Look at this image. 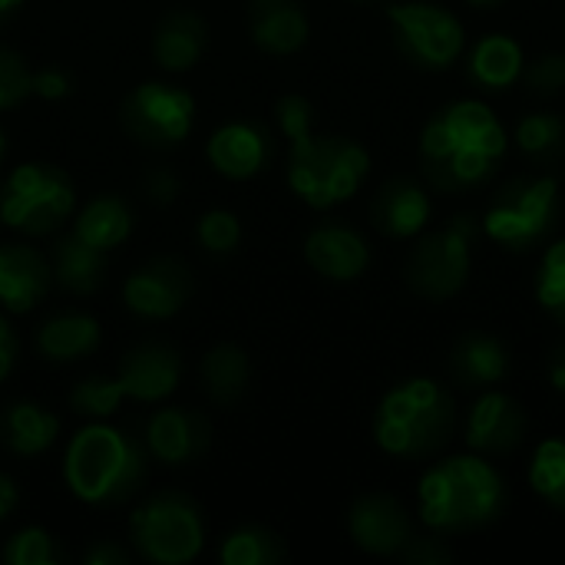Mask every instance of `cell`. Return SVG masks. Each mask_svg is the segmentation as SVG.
Listing matches in <instances>:
<instances>
[{
  "mask_svg": "<svg viewBox=\"0 0 565 565\" xmlns=\"http://www.w3.org/2000/svg\"><path fill=\"white\" fill-rule=\"evenodd\" d=\"M510 136L483 99H454L420 132V172L430 192L460 195L490 182L507 159Z\"/></svg>",
  "mask_w": 565,
  "mask_h": 565,
  "instance_id": "1",
  "label": "cell"
},
{
  "mask_svg": "<svg viewBox=\"0 0 565 565\" xmlns=\"http://www.w3.org/2000/svg\"><path fill=\"white\" fill-rule=\"evenodd\" d=\"M507 480L480 454L437 460L434 467H427L417 487L420 520L440 536L483 530L507 513Z\"/></svg>",
  "mask_w": 565,
  "mask_h": 565,
  "instance_id": "2",
  "label": "cell"
},
{
  "mask_svg": "<svg viewBox=\"0 0 565 565\" xmlns=\"http://www.w3.org/2000/svg\"><path fill=\"white\" fill-rule=\"evenodd\" d=\"M149 450L129 430L93 420L63 454L66 490L86 507H116L136 497L146 483Z\"/></svg>",
  "mask_w": 565,
  "mask_h": 565,
  "instance_id": "3",
  "label": "cell"
},
{
  "mask_svg": "<svg viewBox=\"0 0 565 565\" xmlns=\"http://www.w3.org/2000/svg\"><path fill=\"white\" fill-rule=\"evenodd\" d=\"M457 430V404L434 377L394 384L374 411V444L394 460H430Z\"/></svg>",
  "mask_w": 565,
  "mask_h": 565,
  "instance_id": "4",
  "label": "cell"
},
{
  "mask_svg": "<svg viewBox=\"0 0 565 565\" xmlns=\"http://www.w3.org/2000/svg\"><path fill=\"white\" fill-rule=\"evenodd\" d=\"M288 146V185L311 209H334L348 202L371 172L367 149L351 136L308 132Z\"/></svg>",
  "mask_w": 565,
  "mask_h": 565,
  "instance_id": "5",
  "label": "cell"
},
{
  "mask_svg": "<svg viewBox=\"0 0 565 565\" xmlns=\"http://www.w3.org/2000/svg\"><path fill=\"white\" fill-rule=\"evenodd\" d=\"M559 212L563 195L553 175H513L493 192L483 212V228L503 252L523 255L553 235Z\"/></svg>",
  "mask_w": 565,
  "mask_h": 565,
  "instance_id": "6",
  "label": "cell"
},
{
  "mask_svg": "<svg viewBox=\"0 0 565 565\" xmlns=\"http://www.w3.org/2000/svg\"><path fill=\"white\" fill-rule=\"evenodd\" d=\"M477 218L470 212L454 215L447 225L434 232H420L407 262L404 281L424 301H450L470 281L473 268V245H477Z\"/></svg>",
  "mask_w": 565,
  "mask_h": 565,
  "instance_id": "7",
  "label": "cell"
},
{
  "mask_svg": "<svg viewBox=\"0 0 565 565\" xmlns=\"http://www.w3.org/2000/svg\"><path fill=\"white\" fill-rule=\"evenodd\" d=\"M129 546L156 565H185L205 546V520L192 497L166 490L139 503L129 516Z\"/></svg>",
  "mask_w": 565,
  "mask_h": 565,
  "instance_id": "8",
  "label": "cell"
},
{
  "mask_svg": "<svg viewBox=\"0 0 565 565\" xmlns=\"http://www.w3.org/2000/svg\"><path fill=\"white\" fill-rule=\"evenodd\" d=\"M76 212V189L60 166L23 162L0 185V218L13 232L43 238L60 232Z\"/></svg>",
  "mask_w": 565,
  "mask_h": 565,
  "instance_id": "9",
  "label": "cell"
},
{
  "mask_svg": "<svg viewBox=\"0 0 565 565\" xmlns=\"http://www.w3.org/2000/svg\"><path fill=\"white\" fill-rule=\"evenodd\" d=\"M397 50L420 70H450L467 50L463 20L444 3L404 0L387 7Z\"/></svg>",
  "mask_w": 565,
  "mask_h": 565,
  "instance_id": "10",
  "label": "cell"
},
{
  "mask_svg": "<svg viewBox=\"0 0 565 565\" xmlns=\"http://www.w3.org/2000/svg\"><path fill=\"white\" fill-rule=\"evenodd\" d=\"M122 129L146 149H172L179 146L195 122V99L189 89L175 83H139L126 93L119 106Z\"/></svg>",
  "mask_w": 565,
  "mask_h": 565,
  "instance_id": "11",
  "label": "cell"
},
{
  "mask_svg": "<svg viewBox=\"0 0 565 565\" xmlns=\"http://www.w3.org/2000/svg\"><path fill=\"white\" fill-rule=\"evenodd\" d=\"M195 291L192 268L175 255H156L142 262L122 285V305L142 321L175 318Z\"/></svg>",
  "mask_w": 565,
  "mask_h": 565,
  "instance_id": "12",
  "label": "cell"
},
{
  "mask_svg": "<svg viewBox=\"0 0 565 565\" xmlns=\"http://www.w3.org/2000/svg\"><path fill=\"white\" fill-rule=\"evenodd\" d=\"M526 434H530V417L523 404L497 387L483 391L463 420L467 447L480 457H510L523 447Z\"/></svg>",
  "mask_w": 565,
  "mask_h": 565,
  "instance_id": "13",
  "label": "cell"
},
{
  "mask_svg": "<svg viewBox=\"0 0 565 565\" xmlns=\"http://www.w3.org/2000/svg\"><path fill=\"white\" fill-rule=\"evenodd\" d=\"M348 536L371 556H401L414 536V516L391 493H364L348 510Z\"/></svg>",
  "mask_w": 565,
  "mask_h": 565,
  "instance_id": "14",
  "label": "cell"
},
{
  "mask_svg": "<svg viewBox=\"0 0 565 565\" xmlns=\"http://www.w3.org/2000/svg\"><path fill=\"white\" fill-rule=\"evenodd\" d=\"M142 444L152 460L166 467H185L202 460L212 447V424L192 407H162L146 420Z\"/></svg>",
  "mask_w": 565,
  "mask_h": 565,
  "instance_id": "15",
  "label": "cell"
},
{
  "mask_svg": "<svg viewBox=\"0 0 565 565\" xmlns=\"http://www.w3.org/2000/svg\"><path fill=\"white\" fill-rule=\"evenodd\" d=\"M116 377L126 397L139 404H159L172 397L182 381V354L169 341H139L122 354Z\"/></svg>",
  "mask_w": 565,
  "mask_h": 565,
  "instance_id": "16",
  "label": "cell"
},
{
  "mask_svg": "<svg viewBox=\"0 0 565 565\" xmlns=\"http://www.w3.org/2000/svg\"><path fill=\"white\" fill-rule=\"evenodd\" d=\"M434 215L427 182L414 175H391L371 199V222L381 235L407 242L417 238Z\"/></svg>",
  "mask_w": 565,
  "mask_h": 565,
  "instance_id": "17",
  "label": "cell"
},
{
  "mask_svg": "<svg viewBox=\"0 0 565 565\" xmlns=\"http://www.w3.org/2000/svg\"><path fill=\"white\" fill-rule=\"evenodd\" d=\"M271 149H275L271 132L262 122H248V119L218 126L205 142V156L212 169L232 182L255 179L271 162Z\"/></svg>",
  "mask_w": 565,
  "mask_h": 565,
  "instance_id": "18",
  "label": "cell"
},
{
  "mask_svg": "<svg viewBox=\"0 0 565 565\" xmlns=\"http://www.w3.org/2000/svg\"><path fill=\"white\" fill-rule=\"evenodd\" d=\"M305 262L328 281H358L371 268V245L367 238L341 222H328L308 232L305 238Z\"/></svg>",
  "mask_w": 565,
  "mask_h": 565,
  "instance_id": "19",
  "label": "cell"
},
{
  "mask_svg": "<svg viewBox=\"0 0 565 565\" xmlns=\"http://www.w3.org/2000/svg\"><path fill=\"white\" fill-rule=\"evenodd\" d=\"M53 285L50 258L30 245H0V308L10 315L33 311Z\"/></svg>",
  "mask_w": 565,
  "mask_h": 565,
  "instance_id": "20",
  "label": "cell"
},
{
  "mask_svg": "<svg viewBox=\"0 0 565 565\" xmlns=\"http://www.w3.org/2000/svg\"><path fill=\"white\" fill-rule=\"evenodd\" d=\"M513 371L510 348L487 331H467L450 348V377L463 391H490L500 387Z\"/></svg>",
  "mask_w": 565,
  "mask_h": 565,
  "instance_id": "21",
  "label": "cell"
},
{
  "mask_svg": "<svg viewBox=\"0 0 565 565\" xmlns=\"http://www.w3.org/2000/svg\"><path fill=\"white\" fill-rule=\"evenodd\" d=\"M248 33L268 56H291L308 43L311 23L301 0H248Z\"/></svg>",
  "mask_w": 565,
  "mask_h": 565,
  "instance_id": "22",
  "label": "cell"
},
{
  "mask_svg": "<svg viewBox=\"0 0 565 565\" xmlns=\"http://www.w3.org/2000/svg\"><path fill=\"white\" fill-rule=\"evenodd\" d=\"M209 50V23L195 10H169L152 30V60L169 73L192 70Z\"/></svg>",
  "mask_w": 565,
  "mask_h": 565,
  "instance_id": "23",
  "label": "cell"
},
{
  "mask_svg": "<svg viewBox=\"0 0 565 565\" xmlns=\"http://www.w3.org/2000/svg\"><path fill=\"white\" fill-rule=\"evenodd\" d=\"M36 354L53 364H73L89 358L103 344V328L86 311H56L33 334Z\"/></svg>",
  "mask_w": 565,
  "mask_h": 565,
  "instance_id": "24",
  "label": "cell"
},
{
  "mask_svg": "<svg viewBox=\"0 0 565 565\" xmlns=\"http://www.w3.org/2000/svg\"><path fill=\"white\" fill-rule=\"evenodd\" d=\"M463 53H467V79L483 93L510 89L526 66L523 46L507 33H487Z\"/></svg>",
  "mask_w": 565,
  "mask_h": 565,
  "instance_id": "25",
  "label": "cell"
},
{
  "mask_svg": "<svg viewBox=\"0 0 565 565\" xmlns=\"http://www.w3.org/2000/svg\"><path fill=\"white\" fill-rule=\"evenodd\" d=\"M53 281L70 295H96L106 285L109 258L103 248L83 242L79 235H60L50 248Z\"/></svg>",
  "mask_w": 565,
  "mask_h": 565,
  "instance_id": "26",
  "label": "cell"
},
{
  "mask_svg": "<svg viewBox=\"0 0 565 565\" xmlns=\"http://www.w3.org/2000/svg\"><path fill=\"white\" fill-rule=\"evenodd\" d=\"M199 381H202V394L209 404L235 407L252 384V361H248L245 348L235 341L212 344L199 364Z\"/></svg>",
  "mask_w": 565,
  "mask_h": 565,
  "instance_id": "27",
  "label": "cell"
},
{
  "mask_svg": "<svg viewBox=\"0 0 565 565\" xmlns=\"http://www.w3.org/2000/svg\"><path fill=\"white\" fill-rule=\"evenodd\" d=\"M60 437V417L36 401H13L0 411V444L13 457H40Z\"/></svg>",
  "mask_w": 565,
  "mask_h": 565,
  "instance_id": "28",
  "label": "cell"
},
{
  "mask_svg": "<svg viewBox=\"0 0 565 565\" xmlns=\"http://www.w3.org/2000/svg\"><path fill=\"white\" fill-rule=\"evenodd\" d=\"M132 225H136L132 205L116 192H103V195H93L76 212L73 235H79L83 242H89L103 252H113L132 235Z\"/></svg>",
  "mask_w": 565,
  "mask_h": 565,
  "instance_id": "29",
  "label": "cell"
},
{
  "mask_svg": "<svg viewBox=\"0 0 565 565\" xmlns=\"http://www.w3.org/2000/svg\"><path fill=\"white\" fill-rule=\"evenodd\" d=\"M516 149L533 166H556L565 156V119L550 109L523 116L516 122Z\"/></svg>",
  "mask_w": 565,
  "mask_h": 565,
  "instance_id": "30",
  "label": "cell"
},
{
  "mask_svg": "<svg viewBox=\"0 0 565 565\" xmlns=\"http://www.w3.org/2000/svg\"><path fill=\"white\" fill-rule=\"evenodd\" d=\"M288 559L285 540L268 526H238L218 546L222 565H278Z\"/></svg>",
  "mask_w": 565,
  "mask_h": 565,
  "instance_id": "31",
  "label": "cell"
},
{
  "mask_svg": "<svg viewBox=\"0 0 565 565\" xmlns=\"http://www.w3.org/2000/svg\"><path fill=\"white\" fill-rule=\"evenodd\" d=\"M530 487L533 493L553 507V510H565V440L563 437H553V440H543L530 460Z\"/></svg>",
  "mask_w": 565,
  "mask_h": 565,
  "instance_id": "32",
  "label": "cell"
},
{
  "mask_svg": "<svg viewBox=\"0 0 565 565\" xmlns=\"http://www.w3.org/2000/svg\"><path fill=\"white\" fill-rule=\"evenodd\" d=\"M0 563L3 565H60L66 563V550L60 546V540L53 533H46L43 526H26L20 533H13L3 550H0Z\"/></svg>",
  "mask_w": 565,
  "mask_h": 565,
  "instance_id": "33",
  "label": "cell"
},
{
  "mask_svg": "<svg viewBox=\"0 0 565 565\" xmlns=\"http://www.w3.org/2000/svg\"><path fill=\"white\" fill-rule=\"evenodd\" d=\"M126 401V391L119 384V377H106V374H93L83 377L73 391H70V407L79 417L89 420H106L119 411V404Z\"/></svg>",
  "mask_w": 565,
  "mask_h": 565,
  "instance_id": "34",
  "label": "cell"
},
{
  "mask_svg": "<svg viewBox=\"0 0 565 565\" xmlns=\"http://www.w3.org/2000/svg\"><path fill=\"white\" fill-rule=\"evenodd\" d=\"M536 301L540 308L565 328V238L553 242L536 271Z\"/></svg>",
  "mask_w": 565,
  "mask_h": 565,
  "instance_id": "35",
  "label": "cell"
},
{
  "mask_svg": "<svg viewBox=\"0 0 565 565\" xmlns=\"http://www.w3.org/2000/svg\"><path fill=\"white\" fill-rule=\"evenodd\" d=\"M195 238H199L202 252H209L215 258H225L242 245V222L228 209H209V212L199 215Z\"/></svg>",
  "mask_w": 565,
  "mask_h": 565,
  "instance_id": "36",
  "label": "cell"
},
{
  "mask_svg": "<svg viewBox=\"0 0 565 565\" xmlns=\"http://www.w3.org/2000/svg\"><path fill=\"white\" fill-rule=\"evenodd\" d=\"M523 86L540 96V99H553L565 89V53H540L536 60H530L523 66Z\"/></svg>",
  "mask_w": 565,
  "mask_h": 565,
  "instance_id": "37",
  "label": "cell"
},
{
  "mask_svg": "<svg viewBox=\"0 0 565 565\" xmlns=\"http://www.w3.org/2000/svg\"><path fill=\"white\" fill-rule=\"evenodd\" d=\"M30 66L26 60L0 43V113L20 106L30 96Z\"/></svg>",
  "mask_w": 565,
  "mask_h": 565,
  "instance_id": "38",
  "label": "cell"
},
{
  "mask_svg": "<svg viewBox=\"0 0 565 565\" xmlns=\"http://www.w3.org/2000/svg\"><path fill=\"white\" fill-rule=\"evenodd\" d=\"M275 122H278V129H281V136L288 142L305 139L308 132H315V106L305 96L288 93V96H281L275 103Z\"/></svg>",
  "mask_w": 565,
  "mask_h": 565,
  "instance_id": "39",
  "label": "cell"
},
{
  "mask_svg": "<svg viewBox=\"0 0 565 565\" xmlns=\"http://www.w3.org/2000/svg\"><path fill=\"white\" fill-rule=\"evenodd\" d=\"M397 559L407 565H440L454 559V550H450V543H447L440 533L430 530V536H417V533H414L411 543L401 550Z\"/></svg>",
  "mask_w": 565,
  "mask_h": 565,
  "instance_id": "40",
  "label": "cell"
},
{
  "mask_svg": "<svg viewBox=\"0 0 565 565\" xmlns=\"http://www.w3.org/2000/svg\"><path fill=\"white\" fill-rule=\"evenodd\" d=\"M182 192V179L175 169L169 166H152L146 175H142V195L152 202V205H172Z\"/></svg>",
  "mask_w": 565,
  "mask_h": 565,
  "instance_id": "41",
  "label": "cell"
},
{
  "mask_svg": "<svg viewBox=\"0 0 565 565\" xmlns=\"http://www.w3.org/2000/svg\"><path fill=\"white\" fill-rule=\"evenodd\" d=\"M73 89V79L63 66H43L30 73V96H40L46 103H60L66 99Z\"/></svg>",
  "mask_w": 565,
  "mask_h": 565,
  "instance_id": "42",
  "label": "cell"
},
{
  "mask_svg": "<svg viewBox=\"0 0 565 565\" xmlns=\"http://www.w3.org/2000/svg\"><path fill=\"white\" fill-rule=\"evenodd\" d=\"M129 559H132V546H119L113 540H96L83 553V563L86 565H126Z\"/></svg>",
  "mask_w": 565,
  "mask_h": 565,
  "instance_id": "43",
  "label": "cell"
},
{
  "mask_svg": "<svg viewBox=\"0 0 565 565\" xmlns=\"http://www.w3.org/2000/svg\"><path fill=\"white\" fill-rule=\"evenodd\" d=\"M17 354H20V341H17V334H13L10 321L0 315V381L10 377V371H13V364H17Z\"/></svg>",
  "mask_w": 565,
  "mask_h": 565,
  "instance_id": "44",
  "label": "cell"
},
{
  "mask_svg": "<svg viewBox=\"0 0 565 565\" xmlns=\"http://www.w3.org/2000/svg\"><path fill=\"white\" fill-rule=\"evenodd\" d=\"M17 507H20V487L13 483V477L0 473V523H7Z\"/></svg>",
  "mask_w": 565,
  "mask_h": 565,
  "instance_id": "45",
  "label": "cell"
},
{
  "mask_svg": "<svg viewBox=\"0 0 565 565\" xmlns=\"http://www.w3.org/2000/svg\"><path fill=\"white\" fill-rule=\"evenodd\" d=\"M546 374H550V384H553L559 394H565V341L550 351V358H546Z\"/></svg>",
  "mask_w": 565,
  "mask_h": 565,
  "instance_id": "46",
  "label": "cell"
},
{
  "mask_svg": "<svg viewBox=\"0 0 565 565\" xmlns=\"http://www.w3.org/2000/svg\"><path fill=\"white\" fill-rule=\"evenodd\" d=\"M20 7H23V0H0V23H7L10 17H17Z\"/></svg>",
  "mask_w": 565,
  "mask_h": 565,
  "instance_id": "47",
  "label": "cell"
},
{
  "mask_svg": "<svg viewBox=\"0 0 565 565\" xmlns=\"http://www.w3.org/2000/svg\"><path fill=\"white\" fill-rule=\"evenodd\" d=\"M463 3H470V7H477V10H490V7H500L503 0H463Z\"/></svg>",
  "mask_w": 565,
  "mask_h": 565,
  "instance_id": "48",
  "label": "cell"
},
{
  "mask_svg": "<svg viewBox=\"0 0 565 565\" xmlns=\"http://www.w3.org/2000/svg\"><path fill=\"white\" fill-rule=\"evenodd\" d=\"M3 156H7V136H3V129H0V162H3Z\"/></svg>",
  "mask_w": 565,
  "mask_h": 565,
  "instance_id": "49",
  "label": "cell"
},
{
  "mask_svg": "<svg viewBox=\"0 0 565 565\" xmlns=\"http://www.w3.org/2000/svg\"><path fill=\"white\" fill-rule=\"evenodd\" d=\"M354 3H377V0H354Z\"/></svg>",
  "mask_w": 565,
  "mask_h": 565,
  "instance_id": "50",
  "label": "cell"
},
{
  "mask_svg": "<svg viewBox=\"0 0 565 565\" xmlns=\"http://www.w3.org/2000/svg\"><path fill=\"white\" fill-rule=\"evenodd\" d=\"M0 222H3V218H0Z\"/></svg>",
  "mask_w": 565,
  "mask_h": 565,
  "instance_id": "51",
  "label": "cell"
}]
</instances>
